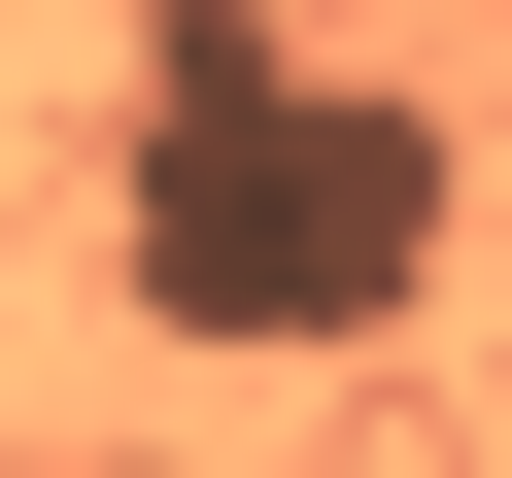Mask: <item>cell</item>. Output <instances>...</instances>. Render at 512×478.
<instances>
[{
  "mask_svg": "<svg viewBox=\"0 0 512 478\" xmlns=\"http://www.w3.org/2000/svg\"><path fill=\"white\" fill-rule=\"evenodd\" d=\"M444 103L410 69H274V35H239V0H171V69H137V308L171 342H376L410 274H444Z\"/></svg>",
  "mask_w": 512,
  "mask_h": 478,
  "instance_id": "cell-1",
  "label": "cell"
}]
</instances>
